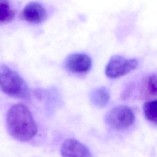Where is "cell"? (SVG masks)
<instances>
[{
  "label": "cell",
  "instance_id": "cell-7",
  "mask_svg": "<svg viewBox=\"0 0 157 157\" xmlns=\"http://www.w3.org/2000/svg\"><path fill=\"white\" fill-rule=\"evenodd\" d=\"M61 153L63 156H92L90 150L86 145L73 138L67 139L63 142L61 147Z\"/></svg>",
  "mask_w": 157,
  "mask_h": 157
},
{
  "label": "cell",
  "instance_id": "cell-10",
  "mask_svg": "<svg viewBox=\"0 0 157 157\" xmlns=\"http://www.w3.org/2000/svg\"><path fill=\"white\" fill-rule=\"evenodd\" d=\"M144 112L147 119L154 124L157 121V101L156 99L148 101L144 105Z\"/></svg>",
  "mask_w": 157,
  "mask_h": 157
},
{
  "label": "cell",
  "instance_id": "cell-1",
  "mask_svg": "<svg viewBox=\"0 0 157 157\" xmlns=\"http://www.w3.org/2000/svg\"><path fill=\"white\" fill-rule=\"evenodd\" d=\"M7 128L13 138L28 141L37 134V127L29 109L22 104L13 105L7 115Z\"/></svg>",
  "mask_w": 157,
  "mask_h": 157
},
{
  "label": "cell",
  "instance_id": "cell-6",
  "mask_svg": "<svg viewBox=\"0 0 157 157\" xmlns=\"http://www.w3.org/2000/svg\"><path fill=\"white\" fill-rule=\"evenodd\" d=\"M21 17L28 23L38 24L47 18V12L40 3L31 2L24 7L21 12Z\"/></svg>",
  "mask_w": 157,
  "mask_h": 157
},
{
  "label": "cell",
  "instance_id": "cell-9",
  "mask_svg": "<svg viewBox=\"0 0 157 157\" xmlns=\"http://www.w3.org/2000/svg\"><path fill=\"white\" fill-rule=\"evenodd\" d=\"M15 15L9 0H0V24L11 21Z\"/></svg>",
  "mask_w": 157,
  "mask_h": 157
},
{
  "label": "cell",
  "instance_id": "cell-8",
  "mask_svg": "<svg viewBox=\"0 0 157 157\" xmlns=\"http://www.w3.org/2000/svg\"><path fill=\"white\" fill-rule=\"evenodd\" d=\"M110 93L109 90L104 86L93 89L90 93V99L92 104L98 107H103L109 102Z\"/></svg>",
  "mask_w": 157,
  "mask_h": 157
},
{
  "label": "cell",
  "instance_id": "cell-11",
  "mask_svg": "<svg viewBox=\"0 0 157 157\" xmlns=\"http://www.w3.org/2000/svg\"><path fill=\"white\" fill-rule=\"evenodd\" d=\"M147 88L148 94L155 96L156 95V75L153 74L148 78L147 83Z\"/></svg>",
  "mask_w": 157,
  "mask_h": 157
},
{
  "label": "cell",
  "instance_id": "cell-4",
  "mask_svg": "<svg viewBox=\"0 0 157 157\" xmlns=\"http://www.w3.org/2000/svg\"><path fill=\"white\" fill-rule=\"evenodd\" d=\"M137 66L138 61L134 58L128 59L121 55H115L107 63L105 74L109 78H117L136 69Z\"/></svg>",
  "mask_w": 157,
  "mask_h": 157
},
{
  "label": "cell",
  "instance_id": "cell-2",
  "mask_svg": "<svg viewBox=\"0 0 157 157\" xmlns=\"http://www.w3.org/2000/svg\"><path fill=\"white\" fill-rule=\"evenodd\" d=\"M0 88L9 96L27 99L30 91L25 81L14 71L6 66H0Z\"/></svg>",
  "mask_w": 157,
  "mask_h": 157
},
{
  "label": "cell",
  "instance_id": "cell-3",
  "mask_svg": "<svg viewBox=\"0 0 157 157\" xmlns=\"http://www.w3.org/2000/svg\"><path fill=\"white\" fill-rule=\"evenodd\" d=\"M105 121L109 126L114 129L124 130L134 124L135 115L130 107L119 105L107 112Z\"/></svg>",
  "mask_w": 157,
  "mask_h": 157
},
{
  "label": "cell",
  "instance_id": "cell-5",
  "mask_svg": "<svg viewBox=\"0 0 157 157\" xmlns=\"http://www.w3.org/2000/svg\"><path fill=\"white\" fill-rule=\"evenodd\" d=\"M92 61L91 58L82 53H75L69 55L66 59V66L73 73L83 74L90 71Z\"/></svg>",
  "mask_w": 157,
  "mask_h": 157
}]
</instances>
